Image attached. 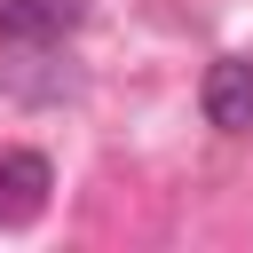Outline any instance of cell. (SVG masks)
I'll return each instance as SVG.
<instances>
[{"label": "cell", "mask_w": 253, "mask_h": 253, "mask_svg": "<svg viewBox=\"0 0 253 253\" xmlns=\"http://www.w3.org/2000/svg\"><path fill=\"white\" fill-rule=\"evenodd\" d=\"M206 119L221 134H253V63L245 55H221L206 71Z\"/></svg>", "instance_id": "cell-2"}, {"label": "cell", "mask_w": 253, "mask_h": 253, "mask_svg": "<svg viewBox=\"0 0 253 253\" xmlns=\"http://www.w3.org/2000/svg\"><path fill=\"white\" fill-rule=\"evenodd\" d=\"M71 16V0H0V40H55Z\"/></svg>", "instance_id": "cell-3"}, {"label": "cell", "mask_w": 253, "mask_h": 253, "mask_svg": "<svg viewBox=\"0 0 253 253\" xmlns=\"http://www.w3.org/2000/svg\"><path fill=\"white\" fill-rule=\"evenodd\" d=\"M47 190H55V166L40 150H0V229H32L47 213Z\"/></svg>", "instance_id": "cell-1"}]
</instances>
